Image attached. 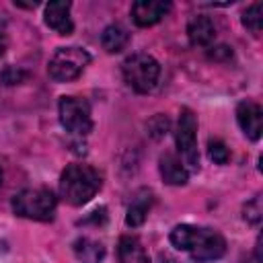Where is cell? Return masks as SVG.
I'll return each mask as SVG.
<instances>
[{
	"mask_svg": "<svg viewBox=\"0 0 263 263\" xmlns=\"http://www.w3.org/2000/svg\"><path fill=\"white\" fill-rule=\"evenodd\" d=\"M236 121H238L242 134L249 140L257 142L261 138V132H263V111H261V107L255 101L247 99V101L238 103V107H236Z\"/></svg>",
	"mask_w": 263,
	"mask_h": 263,
	"instance_id": "ba28073f",
	"label": "cell"
},
{
	"mask_svg": "<svg viewBox=\"0 0 263 263\" xmlns=\"http://www.w3.org/2000/svg\"><path fill=\"white\" fill-rule=\"evenodd\" d=\"M74 255L80 263H101L105 259V247L99 240H92L88 236H80L72 245Z\"/></svg>",
	"mask_w": 263,
	"mask_h": 263,
	"instance_id": "5bb4252c",
	"label": "cell"
},
{
	"mask_svg": "<svg viewBox=\"0 0 263 263\" xmlns=\"http://www.w3.org/2000/svg\"><path fill=\"white\" fill-rule=\"evenodd\" d=\"M242 218L249 222V224H259L261 218H263V208H261V195L257 193L253 199H249L242 208Z\"/></svg>",
	"mask_w": 263,
	"mask_h": 263,
	"instance_id": "d6986e66",
	"label": "cell"
},
{
	"mask_svg": "<svg viewBox=\"0 0 263 263\" xmlns=\"http://www.w3.org/2000/svg\"><path fill=\"white\" fill-rule=\"evenodd\" d=\"M208 156H210V160H214L216 164H226V162L230 160V150H228V146H226L222 140L212 138V140L208 142Z\"/></svg>",
	"mask_w": 263,
	"mask_h": 263,
	"instance_id": "ac0fdd59",
	"label": "cell"
},
{
	"mask_svg": "<svg viewBox=\"0 0 263 263\" xmlns=\"http://www.w3.org/2000/svg\"><path fill=\"white\" fill-rule=\"evenodd\" d=\"M101 185L103 179L97 168L90 164L74 162L68 164L60 177V195L70 205H84L97 195Z\"/></svg>",
	"mask_w": 263,
	"mask_h": 263,
	"instance_id": "7a4b0ae2",
	"label": "cell"
},
{
	"mask_svg": "<svg viewBox=\"0 0 263 263\" xmlns=\"http://www.w3.org/2000/svg\"><path fill=\"white\" fill-rule=\"evenodd\" d=\"M158 171L164 183L168 185H185L189 179V171L185 168L183 160L173 154V152H164L158 160Z\"/></svg>",
	"mask_w": 263,
	"mask_h": 263,
	"instance_id": "8fae6325",
	"label": "cell"
},
{
	"mask_svg": "<svg viewBox=\"0 0 263 263\" xmlns=\"http://www.w3.org/2000/svg\"><path fill=\"white\" fill-rule=\"evenodd\" d=\"M70 2L66 0H53L45 6V25L53 29L58 35H72L74 23L70 18Z\"/></svg>",
	"mask_w": 263,
	"mask_h": 263,
	"instance_id": "30bf717a",
	"label": "cell"
},
{
	"mask_svg": "<svg viewBox=\"0 0 263 263\" xmlns=\"http://www.w3.org/2000/svg\"><path fill=\"white\" fill-rule=\"evenodd\" d=\"M58 199L51 189L45 187H31L23 189L12 197V210L16 216L37 222H49L55 214Z\"/></svg>",
	"mask_w": 263,
	"mask_h": 263,
	"instance_id": "3957f363",
	"label": "cell"
},
{
	"mask_svg": "<svg viewBox=\"0 0 263 263\" xmlns=\"http://www.w3.org/2000/svg\"><path fill=\"white\" fill-rule=\"evenodd\" d=\"M261 10H263V4L261 2H253L251 6H247L242 10V16H240L242 27L247 31H251L253 35H259L261 33V25H263V12Z\"/></svg>",
	"mask_w": 263,
	"mask_h": 263,
	"instance_id": "e0dca14e",
	"label": "cell"
},
{
	"mask_svg": "<svg viewBox=\"0 0 263 263\" xmlns=\"http://www.w3.org/2000/svg\"><path fill=\"white\" fill-rule=\"evenodd\" d=\"M210 58H212V60H230V58H232V49H230L228 45H218V47H212Z\"/></svg>",
	"mask_w": 263,
	"mask_h": 263,
	"instance_id": "44dd1931",
	"label": "cell"
},
{
	"mask_svg": "<svg viewBox=\"0 0 263 263\" xmlns=\"http://www.w3.org/2000/svg\"><path fill=\"white\" fill-rule=\"evenodd\" d=\"M158 263H173V261H171V257H168V255L160 253V255H158Z\"/></svg>",
	"mask_w": 263,
	"mask_h": 263,
	"instance_id": "cb8c5ba5",
	"label": "cell"
},
{
	"mask_svg": "<svg viewBox=\"0 0 263 263\" xmlns=\"http://www.w3.org/2000/svg\"><path fill=\"white\" fill-rule=\"evenodd\" d=\"M0 185H2V166H0Z\"/></svg>",
	"mask_w": 263,
	"mask_h": 263,
	"instance_id": "d4e9b609",
	"label": "cell"
},
{
	"mask_svg": "<svg viewBox=\"0 0 263 263\" xmlns=\"http://www.w3.org/2000/svg\"><path fill=\"white\" fill-rule=\"evenodd\" d=\"M171 242L179 251L191 255L193 261H216L226 253L224 236L214 228H199L191 224H179L171 230Z\"/></svg>",
	"mask_w": 263,
	"mask_h": 263,
	"instance_id": "6da1fadb",
	"label": "cell"
},
{
	"mask_svg": "<svg viewBox=\"0 0 263 263\" xmlns=\"http://www.w3.org/2000/svg\"><path fill=\"white\" fill-rule=\"evenodd\" d=\"M105 220H107V208H97L92 214H90V218H86V220H80V224H88V222H95V224H105Z\"/></svg>",
	"mask_w": 263,
	"mask_h": 263,
	"instance_id": "7402d4cb",
	"label": "cell"
},
{
	"mask_svg": "<svg viewBox=\"0 0 263 263\" xmlns=\"http://www.w3.org/2000/svg\"><path fill=\"white\" fill-rule=\"evenodd\" d=\"M88 62L90 53L82 47H58V51L49 60L47 72L49 78L55 82H70L82 74Z\"/></svg>",
	"mask_w": 263,
	"mask_h": 263,
	"instance_id": "8992f818",
	"label": "cell"
},
{
	"mask_svg": "<svg viewBox=\"0 0 263 263\" xmlns=\"http://www.w3.org/2000/svg\"><path fill=\"white\" fill-rule=\"evenodd\" d=\"M6 45H8V37H6V23H4V18H2V14H0V55L4 53Z\"/></svg>",
	"mask_w": 263,
	"mask_h": 263,
	"instance_id": "603a6c76",
	"label": "cell"
},
{
	"mask_svg": "<svg viewBox=\"0 0 263 263\" xmlns=\"http://www.w3.org/2000/svg\"><path fill=\"white\" fill-rule=\"evenodd\" d=\"M60 123L62 127L76 136V138H84L92 132V117H90V105L80 99V97H62L60 105Z\"/></svg>",
	"mask_w": 263,
	"mask_h": 263,
	"instance_id": "52a82bcc",
	"label": "cell"
},
{
	"mask_svg": "<svg viewBox=\"0 0 263 263\" xmlns=\"http://www.w3.org/2000/svg\"><path fill=\"white\" fill-rule=\"evenodd\" d=\"M23 76H25V74H23L18 68L8 66V68L2 72V76H0V78H2V82H4V84H16V82H21V80H23Z\"/></svg>",
	"mask_w": 263,
	"mask_h": 263,
	"instance_id": "ffe728a7",
	"label": "cell"
},
{
	"mask_svg": "<svg viewBox=\"0 0 263 263\" xmlns=\"http://www.w3.org/2000/svg\"><path fill=\"white\" fill-rule=\"evenodd\" d=\"M150 205H152V193L150 191H140L134 201L129 203L127 208V216H125V224L132 226V228H138L144 224L148 212H150Z\"/></svg>",
	"mask_w": 263,
	"mask_h": 263,
	"instance_id": "9a60e30c",
	"label": "cell"
},
{
	"mask_svg": "<svg viewBox=\"0 0 263 263\" xmlns=\"http://www.w3.org/2000/svg\"><path fill=\"white\" fill-rule=\"evenodd\" d=\"M117 263H150V257L136 236H121L117 245Z\"/></svg>",
	"mask_w": 263,
	"mask_h": 263,
	"instance_id": "4fadbf2b",
	"label": "cell"
},
{
	"mask_svg": "<svg viewBox=\"0 0 263 263\" xmlns=\"http://www.w3.org/2000/svg\"><path fill=\"white\" fill-rule=\"evenodd\" d=\"M121 72L129 88H134L140 95H146L156 86L160 76V66L152 55L138 51L125 58V62L121 64Z\"/></svg>",
	"mask_w": 263,
	"mask_h": 263,
	"instance_id": "277c9868",
	"label": "cell"
},
{
	"mask_svg": "<svg viewBox=\"0 0 263 263\" xmlns=\"http://www.w3.org/2000/svg\"><path fill=\"white\" fill-rule=\"evenodd\" d=\"M127 41H129L127 29L121 27V25H117V23L109 25V27L103 31V35H101V43H103V47H105L109 53L121 51V49L127 45Z\"/></svg>",
	"mask_w": 263,
	"mask_h": 263,
	"instance_id": "2e32d148",
	"label": "cell"
},
{
	"mask_svg": "<svg viewBox=\"0 0 263 263\" xmlns=\"http://www.w3.org/2000/svg\"><path fill=\"white\" fill-rule=\"evenodd\" d=\"M171 10L168 2L158 0H138L132 4V18L138 27H152L156 25L166 12Z\"/></svg>",
	"mask_w": 263,
	"mask_h": 263,
	"instance_id": "9c48e42d",
	"label": "cell"
},
{
	"mask_svg": "<svg viewBox=\"0 0 263 263\" xmlns=\"http://www.w3.org/2000/svg\"><path fill=\"white\" fill-rule=\"evenodd\" d=\"M187 37L191 41V45L195 47H205L214 41L216 37V27L212 23L210 16H203V14H195L189 18L187 23Z\"/></svg>",
	"mask_w": 263,
	"mask_h": 263,
	"instance_id": "7c38bea8",
	"label": "cell"
},
{
	"mask_svg": "<svg viewBox=\"0 0 263 263\" xmlns=\"http://www.w3.org/2000/svg\"><path fill=\"white\" fill-rule=\"evenodd\" d=\"M175 142L181 152V160L187 171H199V152H197V119L189 107L179 111V121L175 129Z\"/></svg>",
	"mask_w": 263,
	"mask_h": 263,
	"instance_id": "5b68a950",
	"label": "cell"
}]
</instances>
